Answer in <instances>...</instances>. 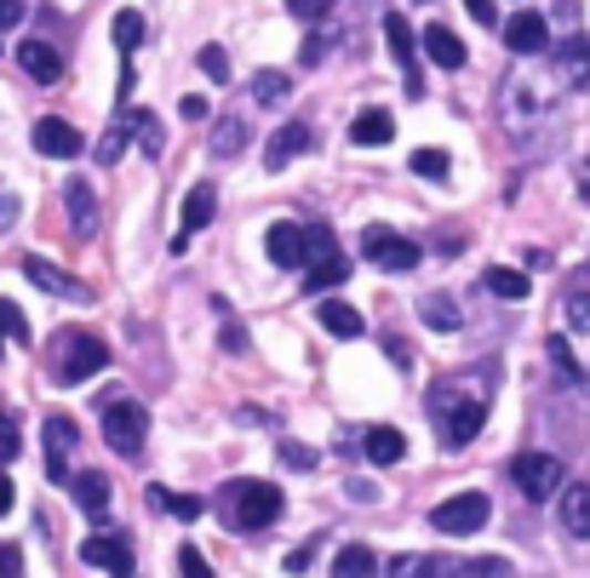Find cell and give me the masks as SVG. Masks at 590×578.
Listing matches in <instances>:
<instances>
[{
	"label": "cell",
	"instance_id": "cell-34",
	"mask_svg": "<svg viewBox=\"0 0 590 578\" xmlns=\"http://www.w3.org/2000/svg\"><path fill=\"white\" fill-rule=\"evenodd\" d=\"M545 355H550V367L562 372V379H579V361H573V350H568V338H562V332H556L550 344H545Z\"/></svg>",
	"mask_w": 590,
	"mask_h": 578
},
{
	"label": "cell",
	"instance_id": "cell-10",
	"mask_svg": "<svg viewBox=\"0 0 590 578\" xmlns=\"http://www.w3.org/2000/svg\"><path fill=\"white\" fill-rule=\"evenodd\" d=\"M29 138H35V149H41V155H52V161H70V155H81V132H75L70 121H58V115H41Z\"/></svg>",
	"mask_w": 590,
	"mask_h": 578
},
{
	"label": "cell",
	"instance_id": "cell-27",
	"mask_svg": "<svg viewBox=\"0 0 590 578\" xmlns=\"http://www.w3.org/2000/svg\"><path fill=\"white\" fill-rule=\"evenodd\" d=\"M344 281H350V258H344V252H333V258H315V264L304 269V287H310V292L344 287Z\"/></svg>",
	"mask_w": 590,
	"mask_h": 578
},
{
	"label": "cell",
	"instance_id": "cell-44",
	"mask_svg": "<svg viewBox=\"0 0 590 578\" xmlns=\"http://www.w3.org/2000/svg\"><path fill=\"white\" fill-rule=\"evenodd\" d=\"M333 252H339L333 229H327V224H310V258H333Z\"/></svg>",
	"mask_w": 590,
	"mask_h": 578
},
{
	"label": "cell",
	"instance_id": "cell-30",
	"mask_svg": "<svg viewBox=\"0 0 590 578\" xmlns=\"http://www.w3.org/2000/svg\"><path fill=\"white\" fill-rule=\"evenodd\" d=\"M144 35H149V29H144V18H138L133 7L115 12V47H121V58H133V52L144 47Z\"/></svg>",
	"mask_w": 590,
	"mask_h": 578
},
{
	"label": "cell",
	"instance_id": "cell-21",
	"mask_svg": "<svg viewBox=\"0 0 590 578\" xmlns=\"http://www.w3.org/2000/svg\"><path fill=\"white\" fill-rule=\"evenodd\" d=\"M252 144V126L241 115H218L213 121V155H241Z\"/></svg>",
	"mask_w": 590,
	"mask_h": 578
},
{
	"label": "cell",
	"instance_id": "cell-50",
	"mask_svg": "<svg viewBox=\"0 0 590 578\" xmlns=\"http://www.w3.org/2000/svg\"><path fill=\"white\" fill-rule=\"evenodd\" d=\"M178 110H184V121H207V115H213V104H207V97H195V92L184 97Z\"/></svg>",
	"mask_w": 590,
	"mask_h": 578
},
{
	"label": "cell",
	"instance_id": "cell-23",
	"mask_svg": "<svg viewBox=\"0 0 590 578\" xmlns=\"http://www.w3.org/2000/svg\"><path fill=\"white\" fill-rule=\"evenodd\" d=\"M482 287L494 292V298H505V303H521V298L534 292V281L521 276V269H505V264H494V269H487V276H482Z\"/></svg>",
	"mask_w": 590,
	"mask_h": 578
},
{
	"label": "cell",
	"instance_id": "cell-22",
	"mask_svg": "<svg viewBox=\"0 0 590 578\" xmlns=\"http://www.w3.org/2000/svg\"><path fill=\"white\" fill-rule=\"evenodd\" d=\"M213 213H218V189H213V184H195V189L184 195V235L207 229V224H213Z\"/></svg>",
	"mask_w": 590,
	"mask_h": 578
},
{
	"label": "cell",
	"instance_id": "cell-15",
	"mask_svg": "<svg viewBox=\"0 0 590 578\" xmlns=\"http://www.w3.org/2000/svg\"><path fill=\"white\" fill-rule=\"evenodd\" d=\"M390 138H396V115L390 110H362L350 121V144H362V149H384Z\"/></svg>",
	"mask_w": 590,
	"mask_h": 578
},
{
	"label": "cell",
	"instance_id": "cell-13",
	"mask_svg": "<svg viewBox=\"0 0 590 578\" xmlns=\"http://www.w3.org/2000/svg\"><path fill=\"white\" fill-rule=\"evenodd\" d=\"M63 200H70V229L81 235V241H92V235H97V195H92V184L70 178V184H63Z\"/></svg>",
	"mask_w": 590,
	"mask_h": 578
},
{
	"label": "cell",
	"instance_id": "cell-12",
	"mask_svg": "<svg viewBox=\"0 0 590 578\" xmlns=\"http://www.w3.org/2000/svg\"><path fill=\"white\" fill-rule=\"evenodd\" d=\"M505 47H510V52H521V58L545 52V47H550V23H545L539 12H516V18L505 23Z\"/></svg>",
	"mask_w": 590,
	"mask_h": 578
},
{
	"label": "cell",
	"instance_id": "cell-6",
	"mask_svg": "<svg viewBox=\"0 0 590 578\" xmlns=\"http://www.w3.org/2000/svg\"><path fill=\"white\" fill-rule=\"evenodd\" d=\"M265 252H270V264L276 269H310V229H299V224H270L265 229Z\"/></svg>",
	"mask_w": 590,
	"mask_h": 578
},
{
	"label": "cell",
	"instance_id": "cell-33",
	"mask_svg": "<svg viewBox=\"0 0 590 578\" xmlns=\"http://www.w3.org/2000/svg\"><path fill=\"white\" fill-rule=\"evenodd\" d=\"M407 166H413L418 178H431V184H447V166H453V161H447V149H413Z\"/></svg>",
	"mask_w": 590,
	"mask_h": 578
},
{
	"label": "cell",
	"instance_id": "cell-5",
	"mask_svg": "<svg viewBox=\"0 0 590 578\" xmlns=\"http://www.w3.org/2000/svg\"><path fill=\"white\" fill-rule=\"evenodd\" d=\"M487 504L482 493H453V498H442L436 509H431V527L436 533H447V538H465V533H482L487 527Z\"/></svg>",
	"mask_w": 590,
	"mask_h": 578
},
{
	"label": "cell",
	"instance_id": "cell-37",
	"mask_svg": "<svg viewBox=\"0 0 590 578\" xmlns=\"http://www.w3.org/2000/svg\"><path fill=\"white\" fill-rule=\"evenodd\" d=\"M138 149H144V155H161V149H167V138H161V126H155L149 110H138Z\"/></svg>",
	"mask_w": 590,
	"mask_h": 578
},
{
	"label": "cell",
	"instance_id": "cell-24",
	"mask_svg": "<svg viewBox=\"0 0 590 578\" xmlns=\"http://www.w3.org/2000/svg\"><path fill=\"white\" fill-rule=\"evenodd\" d=\"M70 447H75V424L70 419H46V469L58 475V482H63V458H70Z\"/></svg>",
	"mask_w": 590,
	"mask_h": 578
},
{
	"label": "cell",
	"instance_id": "cell-9",
	"mask_svg": "<svg viewBox=\"0 0 590 578\" xmlns=\"http://www.w3.org/2000/svg\"><path fill=\"white\" fill-rule=\"evenodd\" d=\"M81 561H86V567H110L115 578H126V572H133V538H121V533L86 538V544H81Z\"/></svg>",
	"mask_w": 590,
	"mask_h": 578
},
{
	"label": "cell",
	"instance_id": "cell-53",
	"mask_svg": "<svg viewBox=\"0 0 590 578\" xmlns=\"http://www.w3.org/2000/svg\"><path fill=\"white\" fill-rule=\"evenodd\" d=\"M573 184H579V195L590 200V161H579V166H573Z\"/></svg>",
	"mask_w": 590,
	"mask_h": 578
},
{
	"label": "cell",
	"instance_id": "cell-32",
	"mask_svg": "<svg viewBox=\"0 0 590 578\" xmlns=\"http://www.w3.org/2000/svg\"><path fill=\"white\" fill-rule=\"evenodd\" d=\"M287 92H292V75H281V70H258L252 75V97H258V104H281Z\"/></svg>",
	"mask_w": 590,
	"mask_h": 578
},
{
	"label": "cell",
	"instance_id": "cell-4",
	"mask_svg": "<svg viewBox=\"0 0 590 578\" xmlns=\"http://www.w3.org/2000/svg\"><path fill=\"white\" fill-rule=\"evenodd\" d=\"M362 258H373L379 269H390V276H407L424 252H418V241H407V235L373 224V229H362Z\"/></svg>",
	"mask_w": 590,
	"mask_h": 578
},
{
	"label": "cell",
	"instance_id": "cell-40",
	"mask_svg": "<svg viewBox=\"0 0 590 578\" xmlns=\"http://www.w3.org/2000/svg\"><path fill=\"white\" fill-rule=\"evenodd\" d=\"M23 453V441H18V424H12V413H0V464H12Z\"/></svg>",
	"mask_w": 590,
	"mask_h": 578
},
{
	"label": "cell",
	"instance_id": "cell-26",
	"mask_svg": "<svg viewBox=\"0 0 590 578\" xmlns=\"http://www.w3.org/2000/svg\"><path fill=\"white\" fill-rule=\"evenodd\" d=\"M562 533L590 538V487H562Z\"/></svg>",
	"mask_w": 590,
	"mask_h": 578
},
{
	"label": "cell",
	"instance_id": "cell-48",
	"mask_svg": "<svg viewBox=\"0 0 590 578\" xmlns=\"http://www.w3.org/2000/svg\"><path fill=\"white\" fill-rule=\"evenodd\" d=\"M465 12H470L476 23H499V7H494V0H465Z\"/></svg>",
	"mask_w": 590,
	"mask_h": 578
},
{
	"label": "cell",
	"instance_id": "cell-47",
	"mask_svg": "<svg viewBox=\"0 0 590 578\" xmlns=\"http://www.w3.org/2000/svg\"><path fill=\"white\" fill-rule=\"evenodd\" d=\"M133 86H138V70H133V58H121V86H115V97L126 104V97H133Z\"/></svg>",
	"mask_w": 590,
	"mask_h": 578
},
{
	"label": "cell",
	"instance_id": "cell-31",
	"mask_svg": "<svg viewBox=\"0 0 590 578\" xmlns=\"http://www.w3.org/2000/svg\"><path fill=\"white\" fill-rule=\"evenodd\" d=\"M424 327H436V332H458V327H465V316H458L453 310V298H424Z\"/></svg>",
	"mask_w": 590,
	"mask_h": 578
},
{
	"label": "cell",
	"instance_id": "cell-2",
	"mask_svg": "<svg viewBox=\"0 0 590 578\" xmlns=\"http://www.w3.org/2000/svg\"><path fill=\"white\" fill-rule=\"evenodd\" d=\"M281 516V487L270 482H229V522L236 527H270Z\"/></svg>",
	"mask_w": 590,
	"mask_h": 578
},
{
	"label": "cell",
	"instance_id": "cell-55",
	"mask_svg": "<svg viewBox=\"0 0 590 578\" xmlns=\"http://www.w3.org/2000/svg\"><path fill=\"white\" fill-rule=\"evenodd\" d=\"M126 578H133V572H126Z\"/></svg>",
	"mask_w": 590,
	"mask_h": 578
},
{
	"label": "cell",
	"instance_id": "cell-20",
	"mask_svg": "<svg viewBox=\"0 0 590 578\" xmlns=\"http://www.w3.org/2000/svg\"><path fill=\"white\" fill-rule=\"evenodd\" d=\"M315 321L333 332V338H362V327H368L362 310H350V303H339V298H327L321 310H315Z\"/></svg>",
	"mask_w": 590,
	"mask_h": 578
},
{
	"label": "cell",
	"instance_id": "cell-25",
	"mask_svg": "<svg viewBox=\"0 0 590 578\" xmlns=\"http://www.w3.org/2000/svg\"><path fill=\"white\" fill-rule=\"evenodd\" d=\"M333 578H379V556L368 550V544H344V550L333 556Z\"/></svg>",
	"mask_w": 590,
	"mask_h": 578
},
{
	"label": "cell",
	"instance_id": "cell-18",
	"mask_svg": "<svg viewBox=\"0 0 590 578\" xmlns=\"http://www.w3.org/2000/svg\"><path fill=\"white\" fill-rule=\"evenodd\" d=\"M362 453H368L373 464H402V458H407V435H402L396 424H373V430L362 435Z\"/></svg>",
	"mask_w": 590,
	"mask_h": 578
},
{
	"label": "cell",
	"instance_id": "cell-54",
	"mask_svg": "<svg viewBox=\"0 0 590 578\" xmlns=\"http://www.w3.org/2000/svg\"><path fill=\"white\" fill-rule=\"evenodd\" d=\"M7 509H12V482L0 475V516H7Z\"/></svg>",
	"mask_w": 590,
	"mask_h": 578
},
{
	"label": "cell",
	"instance_id": "cell-1",
	"mask_svg": "<svg viewBox=\"0 0 590 578\" xmlns=\"http://www.w3.org/2000/svg\"><path fill=\"white\" fill-rule=\"evenodd\" d=\"M97 419H104V441L121 458H138L144 453V435H149V413L133 395H97Z\"/></svg>",
	"mask_w": 590,
	"mask_h": 578
},
{
	"label": "cell",
	"instance_id": "cell-29",
	"mask_svg": "<svg viewBox=\"0 0 590 578\" xmlns=\"http://www.w3.org/2000/svg\"><path fill=\"white\" fill-rule=\"evenodd\" d=\"M133 132H138V115H121L110 132H104V138H97V161H104V166H115L121 161V149H126V138H133Z\"/></svg>",
	"mask_w": 590,
	"mask_h": 578
},
{
	"label": "cell",
	"instance_id": "cell-38",
	"mask_svg": "<svg viewBox=\"0 0 590 578\" xmlns=\"http://www.w3.org/2000/svg\"><path fill=\"white\" fill-rule=\"evenodd\" d=\"M201 70H207L218 86H224V81H236V75H229V52H224V47H201Z\"/></svg>",
	"mask_w": 590,
	"mask_h": 578
},
{
	"label": "cell",
	"instance_id": "cell-17",
	"mask_svg": "<svg viewBox=\"0 0 590 578\" xmlns=\"http://www.w3.org/2000/svg\"><path fill=\"white\" fill-rule=\"evenodd\" d=\"M18 63H23V75L41 81V86L63 81V63H58V52H52L46 41H18Z\"/></svg>",
	"mask_w": 590,
	"mask_h": 578
},
{
	"label": "cell",
	"instance_id": "cell-11",
	"mask_svg": "<svg viewBox=\"0 0 590 578\" xmlns=\"http://www.w3.org/2000/svg\"><path fill=\"white\" fill-rule=\"evenodd\" d=\"M23 276L35 281L41 292H52V298H75V303H86V298H92V287H86V281L63 276V269H52L46 258H23Z\"/></svg>",
	"mask_w": 590,
	"mask_h": 578
},
{
	"label": "cell",
	"instance_id": "cell-41",
	"mask_svg": "<svg viewBox=\"0 0 590 578\" xmlns=\"http://www.w3.org/2000/svg\"><path fill=\"white\" fill-rule=\"evenodd\" d=\"M178 572H184V578H213L207 556H201V550H195V544H184V550H178Z\"/></svg>",
	"mask_w": 590,
	"mask_h": 578
},
{
	"label": "cell",
	"instance_id": "cell-35",
	"mask_svg": "<svg viewBox=\"0 0 590 578\" xmlns=\"http://www.w3.org/2000/svg\"><path fill=\"white\" fill-rule=\"evenodd\" d=\"M167 509L178 522H201L207 516V498H195V493H167Z\"/></svg>",
	"mask_w": 590,
	"mask_h": 578
},
{
	"label": "cell",
	"instance_id": "cell-49",
	"mask_svg": "<svg viewBox=\"0 0 590 578\" xmlns=\"http://www.w3.org/2000/svg\"><path fill=\"white\" fill-rule=\"evenodd\" d=\"M23 556H18V544H0V578H18Z\"/></svg>",
	"mask_w": 590,
	"mask_h": 578
},
{
	"label": "cell",
	"instance_id": "cell-46",
	"mask_svg": "<svg viewBox=\"0 0 590 578\" xmlns=\"http://www.w3.org/2000/svg\"><path fill=\"white\" fill-rule=\"evenodd\" d=\"M470 578H510V561H470Z\"/></svg>",
	"mask_w": 590,
	"mask_h": 578
},
{
	"label": "cell",
	"instance_id": "cell-43",
	"mask_svg": "<svg viewBox=\"0 0 590 578\" xmlns=\"http://www.w3.org/2000/svg\"><path fill=\"white\" fill-rule=\"evenodd\" d=\"M276 453H281V464H287V469H315V453H310V447H299V441H281Z\"/></svg>",
	"mask_w": 590,
	"mask_h": 578
},
{
	"label": "cell",
	"instance_id": "cell-42",
	"mask_svg": "<svg viewBox=\"0 0 590 578\" xmlns=\"http://www.w3.org/2000/svg\"><path fill=\"white\" fill-rule=\"evenodd\" d=\"M287 12L304 18V23H321L327 12H333V0H287Z\"/></svg>",
	"mask_w": 590,
	"mask_h": 578
},
{
	"label": "cell",
	"instance_id": "cell-7",
	"mask_svg": "<svg viewBox=\"0 0 590 578\" xmlns=\"http://www.w3.org/2000/svg\"><path fill=\"white\" fill-rule=\"evenodd\" d=\"M384 47L396 52L402 75H407V97H424V81H418V41H413V23L402 12H384Z\"/></svg>",
	"mask_w": 590,
	"mask_h": 578
},
{
	"label": "cell",
	"instance_id": "cell-3",
	"mask_svg": "<svg viewBox=\"0 0 590 578\" xmlns=\"http://www.w3.org/2000/svg\"><path fill=\"white\" fill-rule=\"evenodd\" d=\"M510 475H516L521 498H534V504H545V498L562 493V458H550V453H516V458H510Z\"/></svg>",
	"mask_w": 590,
	"mask_h": 578
},
{
	"label": "cell",
	"instance_id": "cell-39",
	"mask_svg": "<svg viewBox=\"0 0 590 578\" xmlns=\"http://www.w3.org/2000/svg\"><path fill=\"white\" fill-rule=\"evenodd\" d=\"M424 572H436V561H424V556H396V561H390V578H424Z\"/></svg>",
	"mask_w": 590,
	"mask_h": 578
},
{
	"label": "cell",
	"instance_id": "cell-36",
	"mask_svg": "<svg viewBox=\"0 0 590 578\" xmlns=\"http://www.w3.org/2000/svg\"><path fill=\"white\" fill-rule=\"evenodd\" d=\"M0 338H12V344H29V321H23V310H12V303H0Z\"/></svg>",
	"mask_w": 590,
	"mask_h": 578
},
{
	"label": "cell",
	"instance_id": "cell-14",
	"mask_svg": "<svg viewBox=\"0 0 590 578\" xmlns=\"http://www.w3.org/2000/svg\"><path fill=\"white\" fill-rule=\"evenodd\" d=\"M482 424H487V395H476V390H470V395L447 413V447H465V441H470Z\"/></svg>",
	"mask_w": 590,
	"mask_h": 578
},
{
	"label": "cell",
	"instance_id": "cell-51",
	"mask_svg": "<svg viewBox=\"0 0 590 578\" xmlns=\"http://www.w3.org/2000/svg\"><path fill=\"white\" fill-rule=\"evenodd\" d=\"M224 350H229V355H241V350H247V332H241L236 321H224Z\"/></svg>",
	"mask_w": 590,
	"mask_h": 578
},
{
	"label": "cell",
	"instance_id": "cell-45",
	"mask_svg": "<svg viewBox=\"0 0 590 578\" xmlns=\"http://www.w3.org/2000/svg\"><path fill=\"white\" fill-rule=\"evenodd\" d=\"M568 327H573V332H590V292H573V298H568Z\"/></svg>",
	"mask_w": 590,
	"mask_h": 578
},
{
	"label": "cell",
	"instance_id": "cell-28",
	"mask_svg": "<svg viewBox=\"0 0 590 578\" xmlns=\"http://www.w3.org/2000/svg\"><path fill=\"white\" fill-rule=\"evenodd\" d=\"M75 504L86 509V516H104V509H110V482H104L97 469L75 475Z\"/></svg>",
	"mask_w": 590,
	"mask_h": 578
},
{
	"label": "cell",
	"instance_id": "cell-16",
	"mask_svg": "<svg viewBox=\"0 0 590 578\" xmlns=\"http://www.w3.org/2000/svg\"><path fill=\"white\" fill-rule=\"evenodd\" d=\"M304 149H310V126H304V121H292V126H281L276 138L265 144V166H270V173H287V161H292V155H304Z\"/></svg>",
	"mask_w": 590,
	"mask_h": 578
},
{
	"label": "cell",
	"instance_id": "cell-8",
	"mask_svg": "<svg viewBox=\"0 0 590 578\" xmlns=\"http://www.w3.org/2000/svg\"><path fill=\"white\" fill-rule=\"evenodd\" d=\"M104 367H110V350L97 344V338H75L58 361V384H86L92 372H104Z\"/></svg>",
	"mask_w": 590,
	"mask_h": 578
},
{
	"label": "cell",
	"instance_id": "cell-19",
	"mask_svg": "<svg viewBox=\"0 0 590 578\" xmlns=\"http://www.w3.org/2000/svg\"><path fill=\"white\" fill-rule=\"evenodd\" d=\"M424 52H431V63H436V70H465V41H458L453 35V29H442V23H431V29H424Z\"/></svg>",
	"mask_w": 590,
	"mask_h": 578
},
{
	"label": "cell",
	"instance_id": "cell-52",
	"mask_svg": "<svg viewBox=\"0 0 590 578\" xmlns=\"http://www.w3.org/2000/svg\"><path fill=\"white\" fill-rule=\"evenodd\" d=\"M23 23V0H0V29H18Z\"/></svg>",
	"mask_w": 590,
	"mask_h": 578
}]
</instances>
